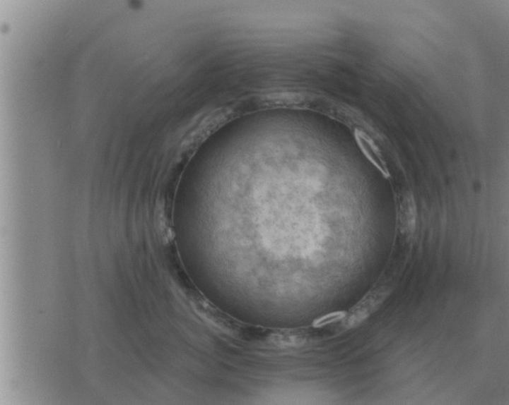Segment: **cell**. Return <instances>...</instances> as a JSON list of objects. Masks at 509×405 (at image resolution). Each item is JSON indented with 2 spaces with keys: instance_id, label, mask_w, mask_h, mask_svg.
Returning <instances> with one entry per match:
<instances>
[{
  "instance_id": "obj_1",
  "label": "cell",
  "mask_w": 509,
  "mask_h": 405,
  "mask_svg": "<svg viewBox=\"0 0 509 405\" xmlns=\"http://www.w3.org/2000/svg\"><path fill=\"white\" fill-rule=\"evenodd\" d=\"M355 136L358 146H360L364 155L367 156V158L378 167L385 176L389 177L390 174L383 155H382L377 145L371 140V138L363 131L357 129L355 132Z\"/></svg>"
}]
</instances>
